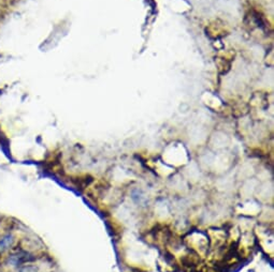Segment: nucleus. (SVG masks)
<instances>
[{
	"label": "nucleus",
	"instance_id": "1",
	"mask_svg": "<svg viewBox=\"0 0 274 272\" xmlns=\"http://www.w3.org/2000/svg\"><path fill=\"white\" fill-rule=\"evenodd\" d=\"M27 261H28L27 253L22 251L9 254L7 257V264L11 267H19Z\"/></svg>",
	"mask_w": 274,
	"mask_h": 272
},
{
	"label": "nucleus",
	"instance_id": "2",
	"mask_svg": "<svg viewBox=\"0 0 274 272\" xmlns=\"http://www.w3.org/2000/svg\"><path fill=\"white\" fill-rule=\"evenodd\" d=\"M15 244V237L13 234L8 233L0 238V255L9 252Z\"/></svg>",
	"mask_w": 274,
	"mask_h": 272
},
{
	"label": "nucleus",
	"instance_id": "3",
	"mask_svg": "<svg viewBox=\"0 0 274 272\" xmlns=\"http://www.w3.org/2000/svg\"><path fill=\"white\" fill-rule=\"evenodd\" d=\"M19 272H35V268L30 267V266H28V267H23L19 270Z\"/></svg>",
	"mask_w": 274,
	"mask_h": 272
}]
</instances>
